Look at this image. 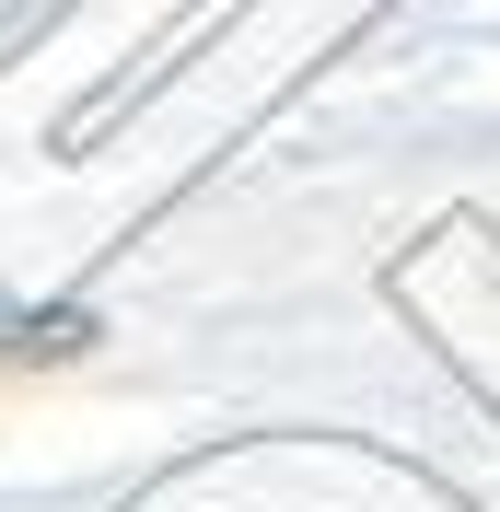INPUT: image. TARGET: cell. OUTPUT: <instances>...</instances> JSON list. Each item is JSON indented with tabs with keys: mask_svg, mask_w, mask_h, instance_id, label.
<instances>
[{
	"mask_svg": "<svg viewBox=\"0 0 500 512\" xmlns=\"http://www.w3.org/2000/svg\"><path fill=\"white\" fill-rule=\"evenodd\" d=\"M94 350V315L82 303H59V315H12L0 326V373H24V361H82Z\"/></svg>",
	"mask_w": 500,
	"mask_h": 512,
	"instance_id": "1",
	"label": "cell"
}]
</instances>
